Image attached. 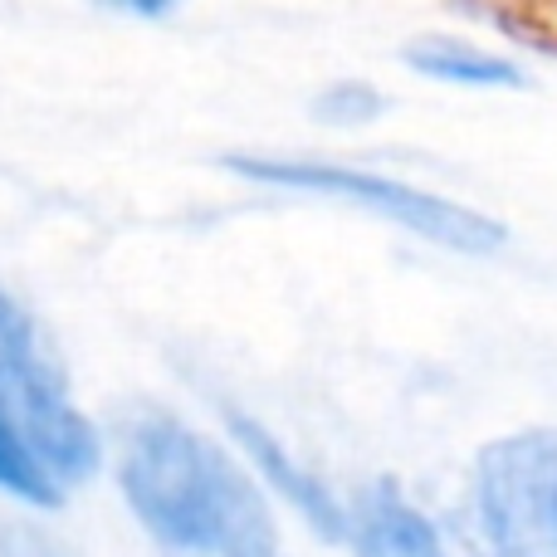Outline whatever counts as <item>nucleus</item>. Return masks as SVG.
<instances>
[{
    "mask_svg": "<svg viewBox=\"0 0 557 557\" xmlns=\"http://www.w3.org/2000/svg\"><path fill=\"white\" fill-rule=\"evenodd\" d=\"M123 494L172 548L221 557L274 548V519L240 465L166 416L133 425L123 445Z\"/></svg>",
    "mask_w": 557,
    "mask_h": 557,
    "instance_id": "f257e3e1",
    "label": "nucleus"
},
{
    "mask_svg": "<svg viewBox=\"0 0 557 557\" xmlns=\"http://www.w3.org/2000/svg\"><path fill=\"white\" fill-rule=\"evenodd\" d=\"M0 425L35 455L49 480H84L98 465V435L69 401L59 367L49 362L25 308L0 288Z\"/></svg>",
    "mask_w": 557,
    "mask_h": 557,
    "instance_id": "f03ea898",
    "label": "nucleus"
},
{
    "mask_svg": "<svg viewBox=\"0 0 557 557\" xmlns=\"http://www.w3.org/2000/svg\"><path fill=\"white\" fill-rule=\"evenodd\" d=\"M231 172L250 176V182H274V186H298V191H327V196H347L357 206L392 215V221L421 231L425 240L450 245L460 255H490L504 245V225L490 215H474L465 206L445 201V196L416 191L401 186L392 176H372V172H352V166H318V162H278V157H231Z\"/></svg>",
    "mask_w": 557,
    "mask_h": 557,
    "instance_id": "7ed1b4c3",
    "label": "nucleus"
},
{
    "mask_svg": "<svg viewBox=\"0 0 557 557\" xmlns=\"http://www.w3.org/2000/svg\"><path fill=\"white\" fill-rule=\"evenodd\" d=\"M474 499L499 557H557V431L494 441L474 470Z\"/></svg>",
    "mask_w": 557,
    "mask_h": 557,
    "instance_id": "20e7f679",
    "label": "nucleus"
},
{
    "mask_svg": "<svg viewBox=\"0 0 557 557\" xmlns=\"http://www.w3.org/2000/svg\"><path fill=\"white\" fill-rule=\"evenodd\" d=\"M357 557H445L435 529L396 494V484H376L357 499V513L347 523Z\"/></svg>",
    "mask_w": 557,
    "mask_h": 557,
    "instance_id": "39448f33",
    "label": "nucleus"
},
{
    "mask_svg": "<svg viewBox=\"0 0 557 557\" xmlns=\"http://www.w3.org/2000/svg\"><path fill=\"white\" fill-rule=\"evenodd\" d=\"M231 431H235V441L245 445V450L255 455V465H260L264 474L278 484V490L288 494V499L298 504V509L308 513V523H313L323 539H343L347 533V519L337 513V504H333V494L323 490V484L313 480V474H304L294 460H288L284 450H278V441L270 431H264L260 421H250V416H240V411H231Z\"/></svg>",
    "mask_w": 557,
    "mask_h": 557,
    "instance_id": "423d86ee",
    "label": "nucleus"
},
{
    "mask_svg": "<svg viewBox=\"0 0 557 557\" xmlns=\"http://www.w3.org/2000/svg\"><path fill=\"white\" fill-rule=\"evenodd\" d=\"M406 64L421 69L425 78H441V84H465V88H519L523 74L509 59L490 54L480 45H465L450 35H425L406 49Z\"/></svg>",
    "mask_w": 557,
    "mask_h": 557,
    "instance_id": "0eeeda50",
    "label": "nucleus"
},
{
    "mask_svg": "<svg viewBox=\"0 0 557 557\" xmlns=\"http://www.w3.org/2000/svg\"><path fill=\"white\" fill-rule=\"evenodd\" d=\"M0 490L20 494V499H35V504H54V480L39 470L35 455L5 425H0Z\"/></svg>",
    "mask_w": 557,
    "mask_h": 557,
    "instance_id": "6e6552de",
    "label": "nucleus"
},
{
    "mask_svg": "<svg viewBox=\"0 0 557 557\" xmlns=\"http://www.w3.org/2000/svg\"><path fill=\"white\" fill-rule=\"evenodd\" d=\"M313 113L323 117V123L357 127V123H372V117L382 113V94L367 88V84H357V78H347V84H333L327 94H318Z\"/></svg>",
    "mask_w": 557,
    "mask_h": 557,
    "instance_id": "1a4fd4ad",
    "label": "nucleus"
},
{
    "mask_svg": "<svg viewBox=\"0 0 557 557\" xmlns=\"http://www.w3.org/2000/svg\"><path fill=\"white\" fill-rule=\"evenodd\" d=\"M0 557H69V553L29 529H10V533H0Z\"/></svg>",
    "mask_w": 557,
    "mask_h": 557,
    "instance_id": "9d476101",
    "label": "nucleus"
},
{
    "mask_svg": "<svg viewBox=\"0 0 557 557\" xmlns=\"http://www.w3.org/2000/svg\"><path fill=\"white\" fill-rule=\"evenodd\" d=\"M98 5L123 10V15H137V20H162V15H172L182 0H98Z\"/></svg>",
    "mask_w": 557,
    "mask_h": 557,
    "instance_id": "9b49d317",
    "label": "nucleus"
},
{
    "mask_svg": "<svg viewBox=\"0 0 557 557\" xmlns=\"http://www.w3.org/2000/svg\"><path fill=\"white\" fill-rule=\"evenodd\" d=\"M235 557H274V548H255V553H235Z\"/></svg>",
    "mask_w": 557,
    "mask_h": 557,
    "instance_id": "f8f14e48",
    "label": "nucleus"
}]
</instances>
